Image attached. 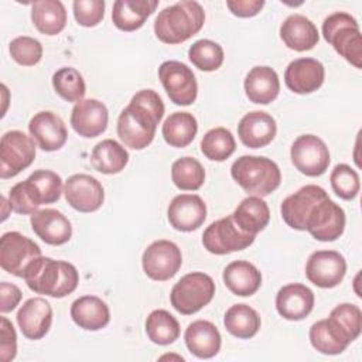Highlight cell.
Instances as JSON below:
<instances>
[{"label":"cell","instance_id":"cell-35","mask_svg":"<svg viewBox=\"0 0 362 362\" xmlns=\"http://www.w3.org/2000/svg\"><path fill=\"white\" fill-rule=\"evenodd\" d=\"M127 163V150L113 139H105L92 148L90 164L102 174H117Z\"/></svg>","mask_w":362,"mask_h":362},{"label":"cell","instance_id":"cell-34","mask_svg":"<svg viewBox=\"0 0 362 362\" xmlns=\"http://www.w3.org/2000/svg\"><path fill=\"white\" fill-rule=\"evenodd\" d=\"M31 20L45 35L59 34L66 24V10L59 0H38L31 4Z\"/></svg>","mask_w":362,"mask_h":362},{"label":"cell","instance_id":"cell-45","mask_svg":"<svg viewBox=\"0 0 362 362\" xmlns=\"http://www.w3.org/2000/svg\"><path fill=\"white\" fill-rule=\"evenodd\" d=\"M310 342L314 349L325 355H338L344 352L348 346L335 338L331 329L327 325L325 320H320L314 322L308 332Z\"/></svg>","mask_w":362,"mask_h":362},{"label":"cell","instance_id":"cell-20","mask_svg":"<svg viewBox=\"0 0 362 362\" xmlns=\"http://www.w3.org/2000/svg\"><path fill=\"white\" fill-rule=\"evenodd\" d=\"M28 130L38 147L44 151H57L66 143L68 132L64 120L51 110L35 113L30 123Z\"/></svg>","mask_w":362,"mask_h":362},{"label":"cell","instance_id":"cell-21","mask_svg":"<svg viewBox=\"0 0 362 362\" xmlns=\"http://www.w3.org/2000/svg\"><path fill=\"white\" fill-rule=\"evenodd\" d=\"M17 324L23 335L37 341L47 335L52 324V308L42 297L28 298L17 313Z\"/></svg>","mask_w":362,"mask_h":362},{"label":"cell","instance_id":"cell-28","mask_svg":"<svg viewBox=\"0 0 362 362\" xmlns=\"http://www.w3.org/2000/svg\"><path fill=\"white\" fill-rule=\"evenodd\" d=\"M245 93L253 103L267 105L273 102L280 92L277 72L266 65L253 66L245 78Z\"/></svg>","mask_w":362,"mask_h":362},{"label":"cell","instance_id":"cell-41","mask_svg":"<svg viewBox=\"0 0 362 362\" xmlns=\"http://www.w3.org/2000/svg\"><path fill=\"white\" fill-rule=\"evenodd\" d=\"M52 86L55 92L66 102H79L86 93V85L79 71L71 66L59 68L52 75Z\"/></svg>","mask_w":362,"mask_h":362},{"label":"cell","instance_id":"cell-14","mask_svg":"<svg viewBox=\"0 0 362 362\" xmlns=\"http://www.w3.org/2000/svg\"><path fill=\"white\" fill-rule=\"evenodd\" d=\"M41 256L40 246L20 232H6L0 238V266L7 273L23 277L27 266Z\"/></svg>","mask_w":362,"mask_h":362},{"label":"cell","instance_id":"cell-13","mask_svg":"<svg viewBox=\"0 0 362 362\" xmlns=\"http://www.w3.org/2000/svg\"><path fill=\"white\" fill-rule=\"evenodd\" d=\"M182 264L180 247L167 239H158L150 243L143 252L141 266L147 277L156 281L170 280L177 274Z\"/></svg>","mask_w":362,"mask_h":362},{"label":"cell","instance_id":"cell-25","mask_svg":"<svg viewBox=\"0 0 362 362\" xmlns=\"http://www.w3.org/2000/svg\"><path fill=\"white\" fill-rule=\"evenodd\" d=\"M277 132L276 120L263 110L246 113L238 124V136L249 148H262L272 143Z\"/></svg>","mask_w":362,"mask_h":362},{"label":"cell","instance_id":"cell-10","mask_svg":"<svg viewBox=\"0 0 362 362\" xmlns=\"http://www.w3.org/2000/svg\"><path fill=\"white\" fill-rule=\"evenodd\" d=\"M255 235L239 229L232 215L212 222L202 233L204 247L214 255H228L243 250L255 242Z\"/></svg>","mask_w":362,"mask_h":362},{"label":"cell","instance_id":"cell-6","mask_svg":"<svg viewBox=\"0 0 362 362\" xmlns=\"http://www.w3.org/2000/svg\"><path fill=\"white\" fill-rule=\"evenodd\" d=\"M324 40L355 68L362 66V37L358 21L345 11H335L322 23Z\"/></svg>","mask_w":362,"mask_h":362},{"label":"cell","instance_id":"cell-33","mask_svg":"<svg viewBox=\"0 0 362 362\" xmlns=\"http://www.w3.org/2000/svg\"><path fill=\"white\" fill-rule=\"evenodd\" d=\"M232 218L240 230L256 236L267 226L270 221V209L262 197L249 195L240 201L233 211Z\"/></svg>","mask_w":362,"mask_h":362},{"label":"cell","instance_id":"cell-49","mask_svg":"<svg viewBox=\"0 0 362 362\" xmlns=\"http://www.w3.org/2000/svg\"><path fill=\"white\" fill-rule=\"evenodd\" d=\"M0 296H1V301H0V311L4 313H10L13 311L20 300H21V290L8 281H1L0 284Z\"/></svg>","mask_w":362,"mask_h":362},{"label":"cell","instance_id":"cell-9","mask_svg":"<svg viewBox=\"0 0 362 362\" xmlns=\"http://www.w3.org/2000/svg\"><path fill=\"white\" fill-rule=\"evenodd\" d=\"M35 158V141L20 130H10L0 140V177H16Z\"/></svg>","mask_w":362,"mask_h":362},{"label":"cell","instance_id":"cell-22","mask_svg":"<svg viewBox=\"0 0 362 362\" xmlns=\"http://www.w3.org/2000/svg\"><path fill=\"white\" fill-rule=\"evenodd\" d=\"M328 195L327 191L315 184H307L297 189L294 194L283 199L280 212L283 221L296 230H304V222L310 208L322 197Z\"/></svg>","mask_w":362,"mask_h":362},{"label":"cell","instance_id":"cell-15","mask_svg":"<svg viewBox=\"0 0 362 362\" xmlns=\"http://www.w3.org/2000/svg\"><path fill=\"white\" fill-rule=\"evenodd\" d=\"M346 260L337 250L313 252L305 263V276L317 287H337L345 277Z\"/></svg>","mask_w":362,"mask_h":362},{"label":"cell","instance_id":"cell-36","mask_svg":"<svg viewBox=\"0 0 362 362\" xmlns=\"http://www.w3.org/2000/svg\"><path fill=\"white\" fill-rule=\"evenodd\" d=\"M198 123L189 112H174L163 123L161 133L167 144L175 148L187 147L197 136Z\"/></svg>","mask_w":362,"mask_h":362},{"label":"cell","instance_id":"cell-12","mask_svg":"<svg viewBox=\"0 0 362 362\" xmlns=\"http://www.w3.org/2000/svg\"><path fill=\"white\" fill-rule=\"evenodd\" d=\"M293 165L307 177L322 175L329 165V151L322 139L315 134L298 136L290 148Z\"/></svg>","mask_w":362,"mask_h":362},{"label":"cell","instance_id":"cell-29","mask_svg":"<svg viewBox=\"0 0 362 362\" xmlns=\"http://www.w3.org/2000/svg\"><path fill=\"white\" fill-rule=\"evenodd\" d=\"M71 318L82 329L99 331L110 321L107 304L96 296H82L71 304Z\"/></svg>","mask_w":362,"mask_h":362},{"label":"cell","instance_id":"cell-24","mask_svg":"<svg viewBox=\"0 0 362 362\" xmlns=\"http://www.w3.org/2000/svg\"><path fill=\"white\" fill-rule=\"evenodd\" d=\"M313 308L314 293L305 284L290 283L277 291L276 310L288 321H300L305 318Z\"/></svg>","mask_w":362,"mask_h":362},{"label":"cell","instance_id":"cell-46","mask_svg":"<svg viewBox=\"0 0 362 362\" xmlns=\"http://www.w3.org/2000/svg\"><path fill=\"white\" fill-rule=\"evenodd\" d=\"M72 8L76 23L82 27H95L105 16L103 0H75Z\"/></svg>","mask_w":362,"mask_h":362},{"label":"cell","instance_id":"cell-18","mask_svg":"<svg viewBox=\"0 0 362 362\" xmlns=\"http://www.w3.org/2000/svg\"><path fill=\"white\" fill-rule=\"evenodd\" d=\"M109 113L103 102L89 98L75 103L71 112V126L82 137L93 139L107 127Z\"/></svg>","mask_w":362,"mask_h":362},{"label":"cell","instance_id":"cell-37","mask_svg":"<svg viewBox=\"0 0 362 362\" xmlns=\"http://www.w3.org/2000/svg\"><path fill=\"white\" fill-rule=\"evenodd\" d=\"M260 317L255 308L247 304H233L229 307L223 317L226 331L240 339L255 337L260 328Z\"/></svg>","mask_w":362,"mask_h":362},{"label":"cell","instance_id":"cell-27","mask_svg":"<svg viewBox=\"0 0 362 362\" xmlns=\"http://www.w3.org/2000/svg\"><path fill=\"white\" fill-rule=\"evenodd\" d=\"M280 38L287 48L303 52L317 45L320 34L310 18L301 14H291L280 25Z\"/></svg>","mask_w":362,"mask_h":362},{"label":"cell","instance_id":"cell-47","mask_svg":"<svg viewBox=\"0 0 362 362\" xmlns=\"http://www.w3.org/2000/svg\"><path fill=\"white\" fill-rule=\"evenodd\" d=\"M0 338V358L3 362H10L17 354V335L13 324L6 317H1Z\"/></svg>","mask_w":362,"mask_h":362},{"label":"cell","instance_id":"cell-42","mask_svg":"<svg viewBox=\"0 0 362 362\" xmlns=\"http://www.w3.org/2000/svg\"><path fill=\"white\" fill-rule=\"evenodd\" d=\"M188 58L198 69L212 72L223 64V49L212 40H198L188 49Z\"/></svg>","mask_w":362,"mask_h":362},{"label":"cell","instance_id":"cell-1","mask_svg":"<svg viewBox=\"0 0 362 362\" xmlns=\"http://www.w3.org/2000/svg\"><path fill=\"white\" fill-rule=\"evenodd\" d=\"M163 116L164 103L160 95L153 89H141L120 112L116 124L117 136L126 147L143 150L153 141Z\"/></svg>","mask_w":362,"mask_h":362},{"label":"cell","instance_id":"cell-32","mask_svg":"<svg viewBox=\"0 0 362 362\" xmlns=\"http://www.w3.org/2000/svg\"><path fill=\"white\" fill-rule=\"evenodd\" d=\"M157 6V0H116L112 8V21L122 31H136Z\"/></svg>","mask_w":362,"mask_h":362},{"label":"cell","instance_id":"cell-38","mask_svg":"<svg viewBox=\"0 0 362 362\" xmlns=\"http://www.w3.org/2000/svg\"><path fill=\"white\" fill-rule=\"evenodd\" d=\"M146 334L157 345H170L180 337V324L167 310H153L146 320Z\"/></svg>","mask_w":362,"mask_h":362},{"label":"cell","instance_id":"cell-16","mask_svg":"<svg viewBox=\"0 0 362 362\" xmlns=\"http://www.w3.org/2000/svg\"><path fill=\"white\" fill-rule=\"evenodd\" d=\"M66 202L79 212H95L105 201L102 184L89 174H74L64 185Z\"/></svg>","mask_w":362,"mask_h":362},{"label":"cell","instance_id":"cell-23","mask_svg":"<svg viewBox=\"0 0 362 362\" xmlns=\"http://www.w3.org/2000/svg\"><path fill=\"white\" fill-rule=\"evenodd\" d=\"M34 233L45 243L59 246L66 243L72 236L69 219L54 208H45L34 212L30 218Z\"/></svg>","mask_w":362,"mask_h":362},{"label":"cell","instance_id":"cell-7","mask_svg":"<svg viewBox=\"0 0 362 362\" xmlns=\"http://www.w3.org/2000/svg\"><path fill=\"white\" fill-rule=\"evenodd\" d=\"M215 294L212 277L202 272H192L182 276L171 288V305L182 315L198 313L211 303Z\"/></svg>","mask_w":362,"mask_h":362},{"label":"cell","instance_id":"cell-17","mask_svg":"<svg viewBox=\"0 0 362 362\" xmlns=\"http://www.w3.org/2000/svg\"><path fill=\"white\" fill-rule=\"evenodd\" d=\"M170 225L181 232L198 229L206 218V205L197 194H180L174 197L167 208Z\"/></svg>","mask_w":362,"mask_h":362},{"label":"cell","instance_id":"cell-8","mask_svg":"<svg viewBox=\"0 0 362 362\" xmlns=\"http://www.w3.org/2000/svg\"><path fill=\"white\" fill-rule=\"evenodd\" d=\"M345 229V212L328 195L318 199L308 211L304 230L321 242L337 240Z\"/></svg>","mask_w":362,"mask_h":362},{"label":"cell","instance_id":"cell-2","mask_svg":"<svg viewBox=\"0 0 362 362\" xmlns=\"http://www.w3.org/2000/svg\"><path fill=\"white\" fill-rule=\"evenodd\" d=\"M23 279L31 291L62 298L76 290L79 273L69 262L40 256L27 266Z\"/></svg>","mask_w":362,"mask_h":362},{"label":"cell","instance_id":"cell-31","mask_svg":"<svg viewBox=\"0 0 362 362\" xmlns=\"http://www.w3.org/2000/svg\"><path fill=\"white\" fill-rule=\"evenodd\" d=\"M222 279L228 290L240 297L253 296L262 284L260 272L247 260H235L229 263L223 270Z\"/></svg>","mask_w":362,"mask_h":362},{"label":"cell","instance_id":"cell-43","mask_svg":"<svg viewBox=\"0 0 362 362\" xmlns=\"http://www.w3.org/2000/svg\"><path fill=\"white\" fill-rule=\"evenodd\" d=\"M332 191L342 199L351 201L356 198L361 189L359 174L348 164H338L329 175Z\"/></svg>","mask_w":362,"mask_h":362},{"label":"cell","instance_id":"cell-3","mask_svg":"<svg viewBox=\"0 0 362 362\" xmlns=\"http://www.w3.org/2000/svg\"><path fill=\"white\" fill-rule=\"evenodd\" d=\"M62 178L51 170H35L24 181L17 182L8 192L10 208L21 215H33L44 204L59 199Z\"/></svg>","mask_w":362,"mask_h":362},{"label":"cell","instance_id":"cell-40","mask_svg":"<svg viewBox=\"0 0 362 362\" xmlns=\"http://www.w3.org/2000/svg\"><path fill=\"white\" fill-rule=\"evenodd\" d=\"M171 180L178 189L197 191L205 181V170L194 157H181L171 165Z\"/></svg>","mask_w":362,"mask_h":362},{"label":"cell","instance_id":"cell-26","mask_svg":"<svg viewBox=\"0 0 362 362\" xmlns=\"http://www.w3.org/2000/svg\"><path fill=\"white\" fill-rule=\"evenodd\" d=\"M184 339L188 351L199 359H209L218 355L222 344L218 328L206 320L191 322L185 329Z\"/></svg>","mask_w":362,"mask_h":362},{"label":"cell","instance_id":"cell-19","mask_svg":"<svg viewBox=\"0 0 362 362\" xmlns=\"http://www.w3.org/2000/svg\"><path fill=\"white\" fill-rule=\"evenodd\" d=\"M325 78L324 65L315 58H297L284 71L286 86L298 95L315 92Z\"/></svg>","mask_w":362,"mask_h":362},{"label":"cell","instance_id":"cell-39","mask_svg":"<svg viewBox=\"0 0 362 362\" xmlns=\"http://www.w3.org/2000/svg\"><path fill=\"white\" fill-rule=\"evenodd\" d=\"M236 150V141L226 127H214L208 130L201 140L202 154L212 161H225Z\"/></svg>","mask_w":362,"mask_h":362},{"label":"cell","instance_id":"cell-30","mask_svg":"<svg viewBox=\"0 0 362 362\" xmlns=\"http://www.w3.org/2000/svg\"><path fill=\"white\" fill-rule=\"evenodd\" d=\"M325 321L335 338L346 346L359 337L362 329L361 308L351 303L338 304Z\"/></svg>","mask_w":362,"mask_h":362},{"label":"cell","instance_id":"cell-5","mask_svg":"<svg viewBox=\"0 0 362 362\" xmlns=\"http://www.w3.org/2000/svg\"><path fill=\"white\" fill-rule=\"evenodd\" d=\"M232 178L250 195L266 197L279 188L281 173L279 165L262 156H242L230 167Z\"/></svg>","mask_w":362,"mask_h":362},{"label":"cell","instance_id":"cell-4","mask_svg":"<svg viewBox=\"0 0 362 362\" xmlns=\"http://www.w3.org/2000/svg\"><path fill=\"white\" fill-rule=\"evenodd\" d=\"M205 11L198 1L181 0L163 8L154 20V34L164 44H181L199 33Z\"/></svg>","mask_w":362,"mask_h":362},{"label":"cell","instance_id":"cell-11","mask_svg":"<svg viewBox=\"0 0 362 362\" xmlns=\"http://www.w3.org/2000/svg\"><path fill=\"white\" fill-rule=\"evenodd\" d=\"M158 79L170 100L178 106L192 105L197 99L198 83L192 69L180 61H165L158 66Z\"/></svg>","mask_w":362,"mask_h":362},{"label":"cell","instance_id":"cell-44","mask_svg":"<svg viewBox=\"0 0 362 362\" xmlns=\"http://www.w3.org/2000/svg\"><path fill=\"white\" fill-rule=\"evenodd\" d=\"M8 51L11 58L18 65H23V66H33L38 64L42 58L41 42L28 35H20L11 40L8 45Z\"/></svg>","mask_w":362,"mask_h":362},{"label":"cell","instance_id":"cell-48","mask_svg":"<svg viewBox=\"0 0 362 362\" xmlns=\"http://www.w3.org/2000/svg\"><path fill=\"white\" fill-rule=\"evenodd\" d=\"M228 8L233 16L246 18L256 16L264 6L263 0H228Z\"/></svg>","mask_w":362,"mask_h":362}]
</instances>
